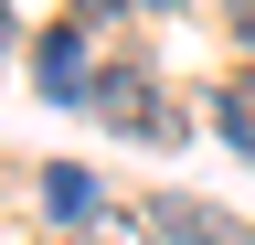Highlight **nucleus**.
Returning <instances> with one entry per match:
<instances>
[{"mask_svg": "<svg viewBox=\"0 0 255 245\" xmlns=\"http://www.w3.org/2000/svg\"><path fill=\"white\" fill-rule=\"evenodd\" d=\"M149 245H245V224H234V213H213V203L159 192V203H149Z\"/></svg>", "mask_w": 255, "mask_h": 245, "instance_id": "obj_1", "label": "nucleus"}, {"mask_svg": "<svg viewBox=\"0 0 255 245\" xmlns=\"http://www.w3.org/2000/svg\"><path fill=\"white\" fill-rule=\"evenodd\" d=\"M223 128H234V139H245V149H255V75H245V85H234V96H223Z\"/></svg>", "mask_w": 255, "mask_h": 245, "instance_id": "obj_3", "label": "nucleus"}, {"mask_svg": "<svg viewBox=\"0 0 255 245\" xmlns=\"http://www.w3.org/2000/svg\"><path fill=\"white\" fill-rule=\"evenodd\" d=\"M75 245H138V235H128V224H85Z\"/></svg>", "mask_w": 255, "mask_h": 245, "instance_id": "obj_4", "label": "nucleus"}, {"mask_svg": "<svg viewBox=\"0 0 255 245\" xmlns=\"http://www.w3.org/2000/svg\"><path fill=\"white\" fill-rule=\"evenodd\" d=\"M43 213L85 235V224H96V181H85V171H43Z\"/></svg>", "mask_w": 255, "mask_h": 245, "instance_id": "obj_2", "label": "nucleus"}, {"mask_svg": "<svg viewBox=\"0 0 255 245\" xmlns=\"http://www.w3.org/2000/svg\"><path fill=\"white\" fill-rule=\"evenodd\" d=\"M223 11H234V32H245V43H255V0H223Z\"/></svg>", "mask_w": 255, "mask_h": 245, "instance_id": "obj_5", "label": "nucleus"}]
</instances>
